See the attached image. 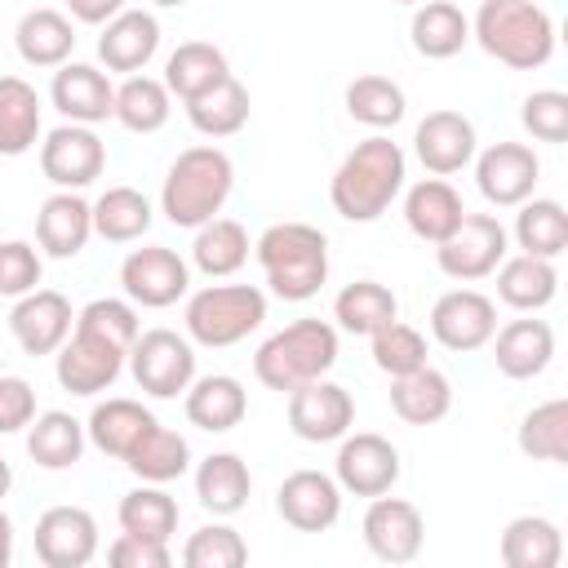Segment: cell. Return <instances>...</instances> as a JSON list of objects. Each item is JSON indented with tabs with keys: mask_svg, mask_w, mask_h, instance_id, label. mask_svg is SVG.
Instances as JSON below:
<instances>
[{
	"mask_svg": "<svg viewBox=\"0 0 568 568\" xmlns=\"http://www.w3.org/2000/svg\"><path fill=\"white\" fill-rule=\"evenodd\" d=\"M408 36H413V49L422 58L444 62V58H453V53L466 49L470 18L457 4H448V0H422L417 13H413V22H408Z\"/></svg>",
	"mask_w": 568,
	"mask_h": 568,
	"instance_id": "f1b7e54d",
	"label": "cell"
},
{
	"mask_svg": "<svg viewBox=\"0 0 568 568\" xmlns=\"http://www.w3.org/2000/svg\"><path fill=\"white\" fill-rule=\"evenodd\" d=\"M120 284L129 293V302L138 306H151V311H164L173 306L178 297H186L191 288V266L164 248V244H146V248H133L120 266Z\"/></svg>",
	"mask_w": 568,
	"mask_h": 568,
	"instance_id": "30bf717a",
	"label": "cell"
},
{
	"mask_svg": "<svg viewBox=\"0 0 568 568\" xmlns=\"http://www.w3.org/2000/svg\"><path fill=\"white\" fill-rule=\"evenodd\" d=\"M40 253L27 240H0V297H22L40 284Z\"/></svg>",
	"mask_w": 568,
	"mask_h": 568,
	"instance_id": "816d5d0a",
	"label": "cell"
},
{
	"mask_svg": "<svg viewBox=\"0 0 568 568\" xmlns=\"http://www.w3.org/2000/svg\"><path fill=\"white\" fill-rule=\"evenodd\" d=\"M541 178V164L532 155V146L524 142H493L479 160H475V182H479V195L497 209H519L532 186Z\"/></svg>",
	"mask_w": 568,
	"mask_h": 568,
	"instance_id": "e0dca14e",
	"label": "cell"
},
{
	"mask_svg": "<svg viewBox=\"0 0 568 568\" xmlns=\"http://www.w3.org/2000/svg\"><path fill=\"white\" fill-rule=\"evenodd\" d=\"M120 528L133 537H146V541H169L178 532V501L160 484H142V488L124 493Z\"/></svg>",
	"mask_w": 568,
	"mask_h": 568,
	"instance_id": "f6af8a7d",
	"label": "cell"
},
{
	"mask_svg": "<svg viewBox=\"0 0 568 568\" xmlns=\"http://www.w3.org/2000/svg\"><path fill=\"white\" fill-rule=\"evenodd\" d=\"M84 422H75L71 413H62V408H49V413H40V417H31V426H27V453H31V462L36 466H44V470H67V466H75L80 462V453H84Z\"/></svg>",
	"mask_w": 568,
	"mask_h": 568,
	"instance_id": "836d02e7",
	"label": "cell"
},
{
	"mask_svg": "<svg viewBox=\"0 0 568 568\" xmlns=\"http://www.w3.org/2000/svg\"><path fill=\"white\" fill-rule=\"evenodd\" d=\"M493 359L510 382H528L550 368L555 359V328L546 320H510L493 337Z\"/></svg>",
	"mask_w": 568,
	"mask_h": 568,
	"instance_id": "603a6c76",
	"label": "cell"
},
{
	"mask_svg": "<svg viewBox=\"0 0 568 568\" xmlns=\"http://www.w3.org/2000/svg\"><path fill=\"white\" fill-rule=\"evenodd\" d=\"M75 328H89V333L115 342L120 351H129V346L138 342V333H142L138 311H133L129 302H120V297H93V302L75 315Z\"/></svg>",
	"mask_w": 568,
	"mask_h": 568,
	"instance_id": "681fc988",
	"label": "cell"
},
{
	"mask_svg": "<svg viewBox=\"0 0 568 568\" xmlns=\"http://www.w3.org/2000/svg\"><path fill=\"white\" fill-rule=\"evenodd\" d=\"M186 120L204 138H231V133H240L248 124V89L235 75H226L222 84H213L209 93L186 102Z\"/></svg>",
	"mask_w": 568,
	"mask_h": 568,
	"instance_id": "ab89813d",
	"label": "cell"
},
{
	"mask_svg": "<svg viewBox=\"0 0 568 568\" xmlns=\"http://www.w3.org/2000/svg\"><path fill=\"white\" fill-rule=\"evenodd\" d=\"M93 235V204L75 191H58L36 213V240L49 257H75Z\"/></svg>",
	"mask_w": 568,
	"mask_h": 568,
	"instance_id": "cb8c5ba5",
	"label": "cell"
},
{
	"mask_svg": "<svg viewBox=\"0 0 568 568\" xmlns=\"http://www.w3.org/2000/svg\"><path fill=\"white\" fill-rule=\"evenodd\" d=\"M257 262L266 284L284 302H306L328 280V240L311 222H275L257 235Z\"/></svg>",
	"mask_w": 568,
	"mask_h": 568,
	"instance_id": "3957f363",
	"label": "cell"
},
{
	"mask_svg": "<svg viewBox=\"0 0 568 568\" xmlns=\"http://www.w3.org/2000/svg\"><path fill=\"white\" fill-rule=\"evenodd\" d=\"M368 342H373V364H377L382 373H390V377H404V373H413V368L426 364V337H422L413 324L390 320V324H382Z\"/></svg>",
	"mask_w": 568,
	"mask_h": 568,
	"instance_id": "c3c4849f",
	"label": "cell"
},
{
	"mask_svg": "<svg viewBox=\"0 0 568 568\" xmlns=\"http://www.w3.org/2000/svg\"><path fill=\"white\" fill-rule=\"evenodd\" d=\"M462 213H466V204L444 178H426V182L408 186V195H404V222L426 244H439L462 222Z\"/></svg>",
	"mask_w": 568,
	"mask_h": 568,
	"instance_id": "83f0119b",
	"label": "cell"
},
{
	"mask_svg": "<svg viewBox=\"0 0 568 568\" xmlns=\"http://www.w3.org/2000/svg\"><path fill=\"white\" fill-rule=\"evenodd\" d=\"M266 320V293L253 284H209L186 302V337L200 346H235Z\"/></svg>",
	"mask_w": 568,
	"mask_h": 568,
	"instance_id": "8992f818",
	"label": "cell"
},
{
	"mask_svg": "<svg viewBox=\"0 0 568 568\" xmlns=\"http://www.w3.org/2000/svg\"><path fill=\"white\" fill-rule=\"evenodd\" d=\"M333 320H337L346 333H355V337H373L382 324L399 320V302H395V293H390L386 284H377V280H355V284H346V288L333 297Z\"/></svg>",
	"mask_w": 568,
	"mask_h": 568,
	"instance_id": "8d00e7d4",
	"label": "cell"
},
{
	"mask_svg": "<svg viewBox=\"0 0 568 568\" xmlns=\"http://www.w3.org/2000/svg\"><path fill=\"white\" fill-rule=\"evenodd\" d=\"M151 4H160V9H178V4H186V0H151Z\"/></svg>",
	"mask_w": 568,
	"mask_h": 568,
	"instance_id": "680465c9",
	"label": "cell"
},
{
	"mask_svg": "<svg viewBox=\"0 0 568 568\" xmlns=\"http://www.w3.org/2000/svg\"><path fill=\"white\" fill-rule=\"evenodd\" d=\"M515 240L532 257H559L568 248V213L559 200H524L515 213Z\"/></svg>",
	"mask_w": 568,
	"mask_h": 568,
	"instance_id": "b9f144b4",
	"label": "cell"
},
{
	"mask_svg": "<svg viewBox=\"0 0 568 568\" xmlns=\"http://www.w3.org/2000/svg\"><path fill=\"white\" fill-rule=\"evenodd\" d=\"M13 44L27 67H62L75 49V27L58 9H31V13H22Z\"/></svg>",
	"mask_w": 568,
	"mask_h": 568,
	"instance_id": "f546056e",
	"label": "cell"
},
{
	"mask_svg": "<svg viewBox=\"0 0 568 568\" xmlns=\"http://www.w3.org/2000/svg\"><path fill=\"white\" fill-rule=\"evenodd\" d=\"M413 151L435 178L462 173L475 160V124L462 111H430L413 129Z\"/></svg>",
	"mask_w": 568,
	"mask_h": 568,
	"instance_id": "ffe728a7",
	"label": "cell"
},
{
	"mask_svg": "<svg viewBox=\"0 0 568 568\" xmlns=\"http://www.w3.org/2000/svg\"><path fill=\"white\" fill-rule=\"evenodd\" d=\"M155 426V417L138 404V399H106V404H98L93 413H89V422H84V435L93 439V448L98 453H106V457H129V448L146 435Z\"/></svg>",
	"mask_w": 568,
	"mask_h": 568,
	"instance_id": "d6a6232c",
	"label": "cell"
},
{
	"mask_svg": "<svg viewBox=\"0 0 568 568\" xmlns=\"http://www.w3.org/2000/svg\"><path fill=\"white\" fill-rule=\"evenodd\" d=\"M71 302L58 288H31L9 311V333L27 355H53L71 337Z\"/></svg>",
	"mask_w": 568,
	"mask_h": 568,
	"instance_id": "ac0fdd59",
	"label": "cell"
},
{
	"mask_svg": "<svg viewBox=\"0 0 568 568\" xmlns=\"http://www.w3.org/2000/svg\"><path fill=\"white\" fill-rule=\"evenodd\" d=\"M248 488H253L248 466L235 453H209L195 466V497H200V506L209 515H235V510H244Z\"/></svg>",
	"mask_w": 568,
	"mask_h": 568,
	"instance_id": "e575fe53",
	"label": "cell"
},
{
	"mask_svg": "<svg viewBox=\"0 0 568 568\" xmlns=\"http://www.w3.org/2000/svg\"><path fill=\"white\" fill-rule=\"evenodd\" d=\"M501 564L506 568H555L564 559V537L559 524L546 515H519L501 528Z\"/></svg>",
	"mask_w": 568,
	"mask_h": 568,
	"instance_id": "1f68e13d",
	"label": "cell"
},
{
	"mask_svg": "<svg viewBox=\"0 0 568 568\" xmlns=\"http://www.w3.org/2000/svg\"><path fill=\"white\" fill-rule=\"evenodd\" d=\"M506 257V226L493 213H462V222L435 244V262L448 280H484Z\"/></svg>",
	"mask_w": 568,
	"mask_h": 568,
	"instance_id": "52a82bcc",
	"label": "cell"
},
{
	"mask_svg": "<svg viewBox=\"0 0 568 568\" xmlns=\"http://www.w3.org/2000/svg\"><path fill=\"white\" fill-rule=\"evenodd\" d=\"M430 333L448 351H479L497 333V306L479 288H448L430 306Z\"/></svg>",
	"mask_w": 568,
	"mask_h": 568,
	"instance_id": "9a60e30c",
	"label": "cell"
},
{
	"mask_svg": "<svg viewBox=\"0 0 568 568\" xmlns=\"http://www.w3.org/2000/svg\"><path fill=\"white\" fill-rule=\"evenodd\" d=\"M559 293V271L550 257H532V253H519V257H501L497 266V297L510 306V311H541L550 306Z\"/></svg>",
	"mask_w": 568,
	"mask_h": 568,
	"instance_id": "4316f807",
	"label": "cell"
},
{
	"mask_svg": "<svg viewBox=\"0 0 568 568\" xmlns=\"http://www.w3.org/2000/svg\"><path fill=\"white\" fill-rule=\"evenodd\" d=\"M333 479L355 493V497H382L395 488L399 479V448L373 430H359V435H342V448H337V462H333Z\"/></svg>",
	"mask_w": 568,
	"mask_h": 568,
	"instance_id": "4fadbf2b",
	"label": "cell"
},
{
	"mask_svg": "<svg viewBox=\"0 0 568 568\" xmlns=\"http://www.w3.org/2000/svg\"><path fill=\"white\" fill-rule=\"evenodd\" d=\"M404 178H408V164H404L399 142L373 133L355 142V151L337 164L328 182V200L346 222H377L404 191Z\"/></svg>",
	"mask_w": 568,
	"mask_h": 568,
	"instance_id": "6da1fadb",
	"label": "cell"
},
{
	"mask_svg": "<svg viewBox=\"0 0 568 568\" xmlns=\"http://www.w3.org/2000/svg\"><path fill=\"white\" fill-rule=\"evenodd\" d=\"M40 169H44V178L53 182V186H62V191H80V186H89V182H98L102 178V169H106V146H102V138L89 129V124H58L44 142H40Z\"/></svg>",
	"mask_w": 568,
	"mask_h": 568,
	"instance_id": "9c48e42d",
	"label": "cell"
},
{
	"mask_svg": "<svg viewBox=\"0 0 568 568\" xmlns=\"http://www.w3.org/2000/svg\"><path fill=\"white\" fill-rule=\"evenodd\" d=\"M390 408L408 426H435L453 408V382L439 368L422 364L404 377H390Z\"/></svg>",
	"mask_w": 568,
	"mask_h": 568,
	"instance_id": "484cf974",
	"label": "cell"
},
{
	"mask_svg": "<svg viewBox=\"0 0 568 568\" xmlns=\"http://www.w3.org/2000/svg\"><path fill=\"white\" fill-rule=\"evenodd\" d=\"M395 4H422V0H395Z\"/></svg>",
	"mask_w": 568,
	"mask_h": 568,
	"instance_id": "91938a15",
	"label": "cell"
},
{
	"mask_svg": "<svg viewBox=\"0 0 568 568\" xmlns=\"http://www.w3.org/2000/svg\"><path fill=\"white\" fill-rule=\"evenodd\" d=\"M519 453L532 462H568V399H546L519 422Z\"/></svg>",
	"mask_w": 568,
	"mask_h": 568,
	"instance_id": "7bdbcfd3",
	"label": "cell"
},
{
	"mask_svg": "<svg viewBox=\"0 0 568 568\" xmlns=\"http://www.w3.org/2000/svg\"><path fill=\"white\" fill-rule=\"evenodd\" d=\"M275 510L297 532H328L342 515V484L324 470H293L275 493Z\"/></svg>",
	"mask_w": 568,
	"mask_h": 568,
	"instance_id": "d6986e66",
	"label": "cell"
},
{
	"mask_svg": "<svg viewBox=\"0 0 568 568\" xmlns=\"http://www.w3.org/2000/svg\"><path fill=\"white\" fill-rule=\"evenodd\" d=\"M244 559H248V546L231 524H204L182 546L186 568H240Z\"/></svg>",
	"mask_w": 568,
	"mask_h": 568,
	"instance_id": "7dc6e473",
	"label": "cell"
},
{
	"mask_svg": "<svg viewBox=\"0 0 568 568\" xmlns=\"http://www.w3.org/2000/svg\"><path fill=\"white\" fill-rule=\"evenodd\" d=\"M124 466H129L142 484H169V479H178V475L191 470V444H186L178 430H169V426L155 422V426L129 448Z\"/></svg>",
	"mask_w": 568,
	"mask_h": 568,
	"instance_id": "74e56055",
	"label": "cell"
},
{
	"mask_svg": "<svg viewBox=\"0 0 568 568\" xmlns=\"http://www.w3.org/2000/svg\"><path fill=\"white\" fill-rule=\"evenodd\" d=\"M98 555V519L84 506H49L36 519V559L44 568H84Z\"/></svg>",
	"mask_w": 568,
	"mask_h": 568,
	"instance_id": "2e32d148",
	"label": "cell"
},
{
	"mask_svg": "<svg viewBox=\"0 0 568 568\" xmlns=\"http://www.w3.org/2000/svg\"><path fill=\"white\" fill-rule=\"evenodd\" d=\"M226 75H231L226 53H222L217 44H209V40H186V44H178V49L169 53V62H164V89L178 93L182 102L209 93V89L222 84Z\"/></svg>",
	"mask_w": 568,
	"mask_h": 568,
	"instance_id": "4dcf8cb0",
	"label": "cell"
},
{
	"mask_svg": "<svg viewBox=\"0 0 568 568\" xmlns=\"http://www.w3.org/2000/svg\"><path fill=\"white\" fill-rule=\"evenodd\" d=\"M182 395H186V422L200 426V430H209V435H226V430H235V426L244 422V413H248V395H244V386H240L235 377H226V373L195 377Z\"/></svg>",
	"mask_w": 568,
	"mask_h": 568,
	"instance_id": "d4e9b609",
	"label": "cell"
},
{
	"mask_svg": "<svg viewBox=\"0 0 568 568\" xmlns=\"http://www.w3.org/2000/svg\"><path fill=\"white\" fill-rule=\"evenodd\" d=\"M346 111H351V120H359L368 129H395L404 120L408 102H404V89L395 80L359 75V80L346 84Z\"/></svg>",
	"mask_w": 568,
	"mask_h": 568,
	"instance_id": "bcb514c9",
	"label": "cell"
},
{
	"mask_svg": "<svg viewBox=\"0 0 568 568\" xmlns=\"http://www.w3.org/2000/svg\"><path fill=\"white\" fill-rule=\"evenodd\" d=\"M351 422H355V399H351L346 386L315 377V382L288 390V426H293L297 439L333 444L351 430Z\"/></svg>",
	"mask_w": 568,
	"mask_h": 568,
	"instance_id": "7c38bea8",
	"label": "cell"
},
{
	"mask_svg": "<svg viewBox=\"0 0 568 568\" xmlns=\"http://www.w3.org/2000/svg\"><path fill=\"white\" fill-rule=\"evenodd\" d=\"M191 262L209 275H235L248 262V231L235 217H209L204 226H195V244H191Z\"/></svg>",
	"mask_w": 568,
	"mask_h": 568,
	"instance_id": "f35d334b",
	"label": "cell"
},
{
	"mask_svg": "<svg viewBox=\"0 0 568 568\" xmlns=\"http://www.w3.org/2000/svg\"><path fill=\"white\" fill-rule=\"evenodd\" d=\"M333 364H337V328L324 320H293L288 328L271 333L253 355V373L266 390H297L324 377Z\"/></svg>",
	"mask_w": 568,
	"mask_h": 568,
	"instance_id": "5b68a950",
	"label": "cell"
},
{
	"mask_svg": "<svg viewBox=\"0 0 568 568\" xmlns=\"http://www.w3.org/2000/svg\"><path fill=\"white\" fill-rule=\"evenodd\" d=\"M129 373L146 395L173 399L195 382V351L182 333L151 328V333H138V342L129 346Z\"/></svg>",
	"mask_w": 568,
	"mask_h": 568,
	"instance_id": "ba28073f",
	"label": "cell"
},
{
	"mask_svg": "<svg viewBox=\"0 0 568 568\" xmlns=\"http://www.w3.org/2000/svg\"><path fill=\"white\" fill-rule=\"evenodd\" d=\"M426 541V519L404 497H373L364 510V546L382 564H413Z\"/></svg>",
	"mask_w": 568,
	"mask_h": 568,
	"instance_id": "5bb4252c",
	"label": "cell"
},
{
	"mask_svg": "<svg viewBox=\"0 0 568 568\" xmlns=\"http://www.w3.org/2000/svg\"><path fill=\"white\" fill-rule=\"evenodd\" d=\"M470 36L488 58L515 71H537L555 53V18L532 0H484Z\"/></svg>",
	"mask_w": 568,
	"mask_h": 568,
	"instance_id": "7a4b0ae2",
	"label": "cell"
},
{
	"mask_svg": "<svg viewBox=\"0 0 568 568\" xmlns=\"http://www.w3.org/2000/svg\"><path fill=\"white\" fill-rule=\"evenodd\" d=\"M169 89L164 80H151V75H129L120 89H115V120L129 129V133H155L169 124Z\"/></svg>",
	"mask_w": 568,
	"mask_h": 568,
	"instance_id": "ee69618b",
	"label": "cell"
},
{
	"mask_svg": "<svg viewBox=\"0 0 568 568\" xmlns=\"http://www.w3.org/2000/svg\"><path fill=\"white\" fill-rule=\"evenodd\" d=\"M53 355H58V364H53L58 386L71 390V395H98V390H106L120 377L124 359H129V351H120L115 342H106V337H98L89 328H75Z\"/></svg>",
	"mask_w": 568,
	"mask_h": 568,
	"instance_id": "8fae6325",
	"label": "cell"
},
{
	"mask_svg": "<svg viewBox=\"0 0 568 568\" xmlns=\"http://www.w3.org/2000/svg\"><path fill=\"white\" fill-rule=\"evenodd\" d=\"M40 138V93L22 75H0V155H27Z\"/></svg>",
	"mask_w": 568,
	"mask_h": 568,
	"instance_id": "d590c367",
	"label": "cell"
},
{
	"mask_svg": "<svg viewBox=\"0 0 568 568\" xmlns=\"http://www.w3.org/2000/svg\"><path fill=\"white\" fill-rule=\"evenodd\" d=\"M524 129L537 142H568V93L559 89H537L524 98Z\"/></svg>",
	"mask_w": 568,
	"mask_h": 568,
	"instance_id": "f907efd6",
	"label": "cell"
},
{
	"mask_svg": "<svg viewBox=\"0 0 568 568\" xmlns=\"http://www.w3.org/2000/svg\"><path fill=\"white\" fill-rule=\"evenodd\" d=\"M235 186V164L222 146H186L164 178L160 209L173 226H204L209 217L222 213L226 195Z\"/></svg>",
	"mask_w": 568,
	"mask_h": 568,
	"instance_id": "277c9868",
	"label": "cell"
},
{
	"mask_svg": "<svg viewBox=\"0 0 568 568\" xmlns=\"http://www.w3.org/2000/svg\"><path fill=\"white\" fill-rule=\"evenodd\" d=\"M67 9H71V18H75V22L102 27V22H111V18L124 9V0H67Z\"/></svg>",
	"mask_w": 568,
	"mask_h": 568,
	"instance_id": "11a10c76",
	"label": "cell"
},
{
	"mask_svg": "<svg viewBox=\"0 0 568 568\" xmlns=\"http://www.w3.org/2000/svg\"><path fill=\"white\" fill-rule=\"evenodd\" d=\"M160 49V22L146 9H120L111 22H102L98 36V58L106 71L120 75H138Z\"/></svg>",
	"mask_w": 568,
	"mask_h": 568,
	"instance_id": "44dd1931",
	"label": "cell"
},
{
	"mask_svg": "<svg viewBox=\"0 0 568 568\" xmlns=\"http://www.w3.org/2000/svg\"><path fill=\"white\" fill-rule=\"evenodd\" d=\"M9 559H13V524L0 510V568H9Z\"/></svg>",
	"mask_w": 568,
	"mask_h": 568,
	"instance_id": "9f6ffc18",
	"label": "cell"
},
{
	"mask_svg": "<svg viewBox=\"0 0 568 568\" xmlns=\"http://www.w3.org/2000/svg\"><path fill=\"white\" fill-rule=\"evenodd\" d=\"M36 417V390L27 377H13V373H0V435H13V430H27Z\"/></svg>",
	"mask_w": 568,
	"mask_h": 568,
	"instance_id": "f5cc1de1",
	"label": "cell"
},
{
	"mask_svg": "<svg viewBox=\"0 0 568 568\" xmlns=\"http://www.w3.org/2000/svg\"><path fill=\"white\" fill-rule=\"evenodd\" d=\"M151 226V200L133 186H111L93 200V231L111 244H133Z\"/></svg>",
	"mask_w": 568,
	"mask_h": 568,
	"instance_id": "60d3db41",
	"label": "cell"
},
{
	"mask_svg": "<svg viewBox=\"0 0 568 568\" xmlns=\"http://www.w3.org/2000/svg\"><path fill=\"white\" fill-rule=\"evenodd\" d=\"M49 98L53 106L71 120V124H98L106 115H115V89L111 80L89 67V62H62L53 71V84H49Z\"/></svg>",
	"mask_w": 568,
	"mask_h": 568,
	"instance_id": "7402d4cb",
	"label": "cell"
},
{
	"mask_svg": "<svg viewBox=\"0 0 568 568\" xmlns=\"http://www.w3.org/2000/svg\"><path fill=\"white\" fill-rule=\"evenodd\" d=\"M9 488H13V470H9V462L0 457V497H4Z\"/></svg>",
	"mask_w": 568,
	"mask_h": 568,
	"instance_id": "6f0895ef",
	"label": "cell"
},
{
	"mask_svg": "<svg viewBox=\"0 0 568 568\" xmlns=\"http://www.w3.org/2000/svg\"><path fill=\"white\" fill-rule=\"evenodd\" d=\"M106 559L115 568H169V541H146L133 532H120L106 546Z\"/></svg>",
	"mask_w": 568,
	"mask_h": 568,
	"instance_id": "db71d44e",
	"label": "cell"
}]
</instances>
